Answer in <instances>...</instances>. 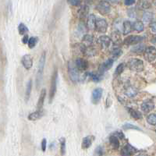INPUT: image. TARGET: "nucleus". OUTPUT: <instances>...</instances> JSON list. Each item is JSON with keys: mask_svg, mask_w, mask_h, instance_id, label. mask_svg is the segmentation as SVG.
I'll return each instance as SVG.
<instances>
[{"mask_svg": "<svg viewBox=\"0 0 156 156\" xmlns=\"http://www.w3.org/2000/svg\"><path fill=\"white\" fill-rule=\"evenodd\" d=\"M45 57H46V53H45V52H42V56H41L40 60H39L38 70V73H37V77H36L37 88H39L40 86H41V84H42L43 72H44V68H45Z\"/></svg>", "mask_w": 156, "mask_h": 156, "instance_id": "obj_1", "label": "nucleus"}, {"mask_svg": "<svg viewBox=\"0 0 156 156\" xmlns=\"http://www.w3.org/2000/svg\"><path fill=\"white\" fill-rule=\"evenodd\" d=\"M127 67L130 70L138 73L143 71L145 68L144 62L140 58H130L127 62Z\"/></svg>", "mask_w": 156, "mask_h": 156, "instance_id": "obj_2", "label": "nucleus"}, {"mask_svg": "<svg viewBox=\"0 0 156 156\" xmlns=\"http://www.w3.org/2000/svg\"><path fill=\"white\" fill-rule=\"evenodd\" d=\"M57 77H58V71L57 69H55L53 72L52 77L51 79V86L49 91V103L52 102L56 93V86H57Z\"/></svg>", "mask_w": 156, "mask_h": 156, "instance_id": "obj_3", "label": "nucleus"}, {"mask_svg": "<svg viewBox=\"0 0 156 156\" xmlns=\"http://www.w3.org/2000/svg\"><path fill=\"white\" fill-rule=\"evenodd\" d=\"M75 65L73 64L72 63H70L68 65V72H69L70 78L73 83H77L80 80L79 70H78L77 66L75 67Z\"/></svg>", "mask_w": 156, "mask_h": 156, "instance_id": "obj_4", "label": "nucleus"}, {"mask_svg": "<svg viewBox=\"0 0 156 156\" xmlns=\"http://www.w3.org/2000/svg\"><path fill=\"white\" fill-rule=\"evenodd\" d=\"M96 9L102 15H106L111 11V6L109 2L107 1H101L96 6Z\"/></svg>", "mask_w": 156, "mask_h": 156, "instance_id": "obj_5", "label": "nucleus"}, {"mask_svg": "<svg viewBox=\"0 0 156 156\" xmlns=\"http://www.w3.org/2000/svg\"><path fill=\"white\" fill-rule=\"evenodd\" d=\"M145 58L148 62H153L156 58V48L153 46H149L145 48Z\"/></svg>", "mask_w": 156, "mask_h": 156, "instance_id": "obj_6", "label": "nucleus"}, {"mask_svg": "<svg viewBox=\"0 0 156 156\" xmlns=\"http://www.w3.org/2000/svg\"><path fill=\"white\" fill-rule=\"evenodd\" d=\"M144 37L137 36V35H130L124 39V45H136L144 41Z\"/></svg>", "mask_w": 156, "mask_h": 156, "instance_id": "obj_7", "label": "nucleus"}, {"mask_svg": "<svg viewBox=\"0 0 156 156\" xmlns=\"http://www.w3.org/2000/svg\"><path fill=\"white\" fill-rule=\"evenodd\" d=\"M108 29V23L105 19H98L95 30L99 33H106Z\"/></svg>", "mask_w": 156, "mask_h": 156, "instance_id": "obj_8", "label": "nucleus"}, {"mask_svg": "<svg viewBox=\"0 0 156 156\" xmlns=\"http://www.w3.org/2000/svg\"><path fill=\"white\" fill-rule=\"evenodd\" d=\"M102 93H103V90L100 88V87H98L95 88L93 92H92V96H91V101L92 103L97 105L100 102L101 98L102 96Z\"/></svg>", "mask_w": 156, "mask_h": 156, "instance_id": "obj_9", "label": "nucleus"}, {"mask_svg": "<svg viewBox=\"0 0 156 156\" xmlns=\"http://www.w3.org/2000/svg\"><path fill=\"white\" fill-rule=\"evenodd\" d=\"M112 39L108 36H106V35H102V36H100L98 38V45H100L102 48L103 49H106L110 46V44H111Z\"/></svg>", "mask_w": 156, "mask_h": 156, "instance_id": "obj_10", "label": "nucleus"}, {"mask_svg": "<svg viewBox=\"0 0 156 156\" xmlns=\"http://www.w3.org/2000/svg\"><path fill=\"white\" fill-rule=\"evenodd\" d=\"M21 63L26 70H30L33 66V58L30 54H27L21 58Z\"/></svg>", "mask_w": 156, "mask_h": 156, "instance_id": "obj_11", "label": "nucleus"}, {"mask_svg": "<svg viewBox=\"0 0 156 156\" xmlns=\"http://www.w3.org/2000/svg\"><path fill=\"white\" fill-rule=\"evenodd\" d=\"M136 152H137V150H136V148H134V147H133L132 145L127 144V145H126V146H124V147L122 148L121 155L126 156L133 155H134V154L136 153Z\"/></svg>", "mask_w": 156, "mask_h": 156, "instance_id": "obj_12", "label": "nucleus"}, {"mask_svg": "<svg viewBox=\"0 0 156 156\" xmlns=\"http://www.w3.org/2000/svg\"><path fill=\"white\" fill-rule=\"evenodd\" d=\"M115 59L113 58H108L106 62H104L102 65L101 66V67L99 68V70H100L101 73H102L105 71H107L111 69L112 66H113V63H114Z\"/></svg>", "mask_w": 156, "mask_h": 156, "instance_id": "obj_13", "label": "nucleus"}, {"mask_svg": "<svg viewBox=\"0 0 156 156\" xmlns=\"http://www.w3.org/2000/svg\"><path fill=\"white\" fill-rule=\"evenodd\" d=\"M43 115H44V112L42 111V109H38L37 111L28 115V119L30 121H36L38 120H40L43 116Z\"/></svg>", "mask_w": 156, "mask_h": 156, "instance_id": "obj_14", "label": "nucleus"}, {"mask_svg": "<svg viewBox=\"0 0 156 156\" xmlns=\"http://www.w3.org/2000/svg\"><path fill=\"white\" fill-rule=\"evenodd\" d=\"M155 108V104L152 101L148 100L147 102H145L144 103L141 105V110L145 113L150 112L151 111H152Z\"/></svg>", "mask_w": 156, "mask_h": 156, "instance_id": "obj_15", "label": "nucleus"}, {"mask_svg": "<svg viewBox=\"0 0 156 156\" xmlns=\"http://www.w3.org/2000/svg\"><path fill=\"white\" fill-rule=\"evenodd\" d=\"M96 17L94 14H91L89 15V17L87 18V28H88L89 30H95L96 28Z\"/></svg>", "mask_w": 156, "mask_h": 156, "instance_id": "obj_16", "label": "nucleus"}, {"mask_svg": "<svg viewBox=\"0 0 156 156\" xmlns=\"http://www.w3.org/2000/svg\"><path fill=\"white\" fill-rule=\"evenodd\" d=\"M94 141H95V136H94L90 135V136H85L83 139V142H82V148L84 149V150L89 148L91 146L92 143H93Z\"/></svg>", "mask_w": 156, "mask_h": 156, "instance_id": "obj_17", "label": "nucleus"}, {"mask_svg": "<svg viewBox=\"0 0 156 156\" xmlns=\"http://www.w3.org/2000/svg\"><path fill=\"white\" fill-rule=\"evenodd\" d=\"M75 64L79 70H86L87 69V67H88L87 62L82 58H77Z\"/></svg>", "mask_w": 156, "mask_h": 156, "instance_id": "obj_18", "label": "nucleus"}, {"mask_svg": "<svg viewBox=\"0 0 156 156\" xmlns=\"http://www.w3.org/2000/svg\"><path fill=\"white\" fill-rule=\"evenodd\" d=\"M88 12H89V7H88V6H87V5H83V6H81L80 9L78 10V15H79L80 19L81 20L85 19V18L87 17Z\"/></svg>", "mask_w": 156, "mask_h": 156, "instance_id": "obj_19", "label": "nucleus"}, {"mask_svg": "<svg viewBox=\"0 0 156 156\" xmlns=\"http://www.w3.org/2000/svg\"><path fill=\"white\" fill-rule=\"evenodd\" d=\"M45 96H46V89L43 88L42 91L40 93V96H39V99L38 101V104H37V108L38 109H42L43 106H44V102H45Z\"/></svg>", "mask_w": 156, "mask_h": 156, "instance_id": "obj_20", "label": "nucleus"}, {"mask_svg": "<svg viewBox=\"0 0 156 156\" xmlns=\"http://www.w3.org/2000/svg\"><path fill=\"white\" fill-rule=\"evenodd\" d=\"M109 143H110V145H111V146L114 150H117L118 148H120V141H119V137H117L115 135H112L109 137Z\"/></svg>", "mask_w": 156, "mask_h": 156, "instance_id": "obj_21", "label": "nucleus"}, {"mask_svg": "<svg viewBox=\"0 0 156 156\" xmlns=\"http://www.w3.org/2000/svg\"><path fill=\"white\" fill-rule=\"evenodd\" d=\"M84 55L86 56H88V57H93V56H95L97 55L98 51L97 49H95V48H93L91 45V46H88V47L85 48V49L84 51Z\"/></svg>", "mask_w": 156, "mask_h": 156, "instance_id": "obj_22", "label": "nucleus"}, {"mask_svg": "<svg viewBox=\"0 0 156 156\" xmlns=\"http://www.w3.org/2000/svg\"><path fill=\"white\" fill-rule=\"evenodd\" d=\"M137 92H138V91H137L136 87L130 86L128 87H126V89L125 91V94L129 98H134L137 95Z\"/></svg>", "mask_w": 156, "mask_h": 156, "instance_id": "obj_23", "label": "nucleus"}, {"mask_svg": "<svg viewBox=\"0 0 156 156\" xmlns=\"http://www.w3.org/2000/svg\"><path fill=\"white\" fill-rule=\"evenodd\" d=\"M93 43V37L90 34H85L83 37L82 39V44L85 46V47H88L91 46Z\"/></svg>", "mask_w": 156, "mask_h": 156, "instance_id": "obj_24", "label": "nucleus"}, {"mask_svg": "<svg viewBox=\"0 0 156 156\" xmlns=\"http://www.w3.org/2000/svg\"><path fill=\"white\" fill-rule=\"evenodd\" d=\"M111 39L112 42L116 44V45H119L121 43V35H120V32L118 31H114L112 33Z\"/></svg>", "mask_w": 156, "mask_h": 156, "instance_id": "obj_25", "label": "nucleus"}, {"mask_svg": "<svg viewBox=\"0 0 156 156\" xmlns=\"http://www.w3.org/2000/svg\"><path fill=\"white\" fill-rule=\"evenodd\" d=\"M133 26L131 24V23L129 20H126L123 22V34L127 35L132 31Z\"/></svg>", "mask_w": 156, "mask_h": 156, "instance_id": "obj_26", "label": "nucleus"}, {"mask_svg": "<svg viewBox=\"0 0 156 156\" xmlns=\"http://www.w3.org/2000/svg\"><path fill=\"white\" fill-rule=\"evenodd\" d=\"M127 110H128L130 115L135 120H141V119H142V115H141V113L140 112L136 111V110L134 109H130V108H128Z\"/></svg>", "mask_w": 156, "mask_h": 156, "instance_id": "obj_27", "label": "nucleus"}, {"mask_svg": "<svg viewBox=\"0 0 156 156\" xmlns=\"http://www.w3.org/2000/svg\"><path fill=\"white\" fill-rule=\"evenodd\" d=\"M31 90H32V81L29 80L27 84V88H26L25 91V101L28 102L29 100V98L31 97Z\"/></svg>", "mask_w": 156, "mask_h": 156, "instance_id": "obj_28", "label": "nucleus"}, {"mask_svg": "<svg viewBox=\"0 0 156 156\" xmlns=\"http://www.w3.org/2000/svg\"><path fill=\"white\" fill-rule=\"evenodd\" d=\"M144 24H143L142 21H140V20H136L134 23L133 24V29L134 31H137V32H141V31H144Z\"/></svg>", "mask_w": 156, "mask_h": 156, "instance_id": "obj_29", "label": "nucleus"}, {"mask_svg": "<svg viewBox=\"0 0 156 156\" xmlns=\"http://www.w3.org/2000/svg\"><path fill=\"white\" fill-rule=\"evenodd\" d=\"M145 48H145V45H143V44H140V45H137L136 46L133 48H132V50H131V52L136 53V54H141V53L145 52Z\"/></svg>", "mask_w": 156, "mask_h": 156, "instance_id": "obj_30", "label": "nucleus"}, {"mask_svg": "<svg viewBox=\"0 0 156 156\" xmlns=\"http://www.w3.org/2000/svg\"><path fill=\"white\" fill-rule=\"evenodd\" d=\"M122 54H123V51L121 50L120 48H113L112 51V58H114L115 60L119 58Z\"/></svg>", "mask_w": 156, "mask_h": 156, "instance_id": "obj_31", "label": "nucleus"}, {"mask_svg": "<svg viewBox=\"0 0 156 156\" xmlns=\"http://www.w3.org/2000/svg\"><path fill=\"white\" fill-rule=\"evenodd\" d=\"M38 42V37H31L29 39V42H28V46L30 48H33L36 46L37 43Z\"/></svg>", "mask_w": 156, "mask_h": 156, "instance_id": "obj_32", "label": "nucleus"}, {"mask_svg": "<svg viewBox=\"0 0 156 156\" xmlns=\"http://www.w3.org/2000/svg\"><path fill=\"white\" fill-rule=\"evenodd\" d=\"M18 31H19L20 34L24 35V34H25L26 33H28V28L24 24L21 23V24H20L19 26H18Z\"/></svg>", "mask_w": 156, "mask_h": 156, "instance_id": "obj_33", "label": "nucleus"}, {"mask_svg": "<svg viewBox=\"0 0 156 156\" xmlns=\"http://www.w3.org/2000/svg\"><path fill=\"white\" fill-rule=\"evenodd\" d=\"M125 67L126 66L124 63H120V64L116 67V70H115L114 75L116 76V77H117V76H120V74L124 71V70H125Z\"/></svg>", "mask_w": 156, "mask_h": 156, "instance_id": "obj_34", "label": "nucleus"}, {"mask_svg": "<svg viewBox=\"0 0 156 156\" xmlns=\"http://www.w3.org/2000/svg\"><path fill=\"white\" fill-rule=\"evenodd\" d=\"M154 15L152 13H149V12H145L143 14V20L145 22H150L153 20Z\"/></svg>", "mask_w": 156, "mask_h": 156, "instance_id": "obj_35", "label": "nucleus"}, {"mask_svg": "<svg viewBox=\"0 0 156 156\" xmlns=\"http://www.w3.org/2000/svg\"><path fill=\"white\" fill-rule=\"evenodd\" d=\"M147 122L151 125H156V114H150L148 116Z\"/></svg>", "mask_w": 156, "mask_h": 156, "instance_id": "obj_36", "label": "nucleus"}, {"mask_svg": "<svg viewBox=\"0 0 156 156\" xmlns=\"http://www.w3.org/2000/svg\"><path fill=\"white\" fill-rule=\"evenodd\" d=\"M124 130H141V129L139 128L137 126H135L134 124H130V123H126L123 126Z\"/></svg>", "mask_w": 156, "mask_h": 156, "instance_id": "obj_37", "label": "nucleus"}, {"mask_svg": "<svg viewBox=\"0 0 156 156\" xmlns=\"http://www.w3.org/2000/svg\"><path fill=\"white\" fill-rule=\"evenodd\" d=\"M102 73H90V77L91 78V80L95 83H98L102 80Z\"/></svg>", "mask_w": 156, "mask_h": 156, "instance_id": "obj_38", "label": "nucleus"}, {"mask_svg": "<svg viewBox=\"0 0 156 156\" xmlns=\"http://www.w3.org/2000/svg\"><path fill=\"white\" fill-rule=\"evenodd\" d=\"M59 141H60L61 155H65V153H66V139H65L64 137H62Z\"/></svg>", "mask_w": 156, "mask_h": 156, "instance_id": "obj_39", "label": "nucleus"}, {"mask_svg": "<svg viewBox=\"0 0 156 156\" xmlns=\"http://www.w3.org/2000/svg\"><path fill=\"white\" fill-rule=\"evenodd\" d=\"M67 3L73 6H79L81 5V0H67Z\"/></svg>", "mask_w": 156, "mask_h": 156, "instance_id": "obj_40", "label": "nucleus"}, {"mask_svg": "<svg viewBox=\"0 0 156 156\" xmlns=\"http://www.w3.org/2000/svg\"><path fill=\"white\" fill-rule=\"evenodd\" d=\"M113 135L116 136L117 137H119V138H120V139H124V138H125V135L123 134V133L122 132V131H120V130L116 131Z\"/></svg>", "mask_w": 156, "mask_h": 156, "instance_id": "obj_41", "label": "nucleus"}, {"mask_svg": "<svg viewBox=\"0 0 156 156\" xmlns=\"http://www.w3.org/2000/svg\"><path fill=\"white\" fill-rule=\"evenodd\" d=\"M149 3H147L146 1H141V3H140V7L142 9H147L149 8Z\"/></svg>", "mask_w": 156, "mask_h": 156, "instance_id": "obj_42", "label": "nucleus"}, {"mask_svg": "<svg viewBox=\"0 0 156 156\" xmlns=\"http://www.w3.org/2000/svg\"><path fill=\"white\" fill-rule=\"evenodd\" d=\"M102 148L101 147V146H98L97 147V148L95 149V154L97 155H103V151H102Z\"/></svg>", "mask_w": 156, "mask_h": 156, "instance_id": "obj_43", "label": "nucleus"}, {"mask_svg": "<svg viewBox=\"0 0 156 156\" xmlns=\"http://www.w3.org/2000/svg\"><path fill=\"white\" fill-rule=\"evenodd\" d=\"M46 145H47V140L44 138L42 141V151H46Z\"/></svg>", "mask_w": 156, "mask_h": 156, "instance_id": "obj_44", "label": "nucleus"}, {"mask_svg": "<svg viewBox=\"0 0 156 156\" xmlns=\"http://www.w3.org/2000/svg\"><path fill=\"white\" fill-rule=\"evenodd\" d=\"M124 3H125L126 6H132L135 3V0H125Z\"/></svg>", "mask_w": 156, "mask_h": 156, "instance_id": "obj_45", "label": "nucleus"}, {"mask_svg": "<svg viewBox=\"0 0 156 156\" xmlns=\"http://www.w3.org/2000/svg\"><path fill=\"white\" fill-rule=\"evenodd\" d=\"M150 27L151 29V31L156 33V20H155V21H153V22L151 24Z\"/></svg>", "mask_w": 156, "mask_h": 156, "instance_id": "obj_46", "label": "nucleus"}, {"mask_svg": "<svg viewBox=\"0 0 156 156\" xmlns=\"http://www.w3.org/2000/svg\"><path fill=\"white\" fill-rule=\"evenodd\" d=\"M29 37L28 36V35H27V34H24V38H22V42H23V44H24V45H25V44H27V43H28V42H29Z\"/></svg>", "mask_w": 156, "mask_h": 156, "instance_id": "obj_47", "label": "nucleus"}, {"mask_svg": "<svg viewBox=\"0 0 156 156\" xmlns=\"http://www.w3.org/2000/svg\"><path fill=\"white\" fill-rule=\"evenodd\" d=\"M109 3H112V4H116V3H118L120 2V0H107Z\"/></svg>", "mask_w": 156, "mask_h": 156, "instance_id": "obj_48", "label": "nucleus"}, {"mask_svg": "<svg viewBox=\"0 0 156 156\" xmlns=\"http://www.w3.org/2000/svg\"><path fill=\"white\" fill-rule=\"evenodd\" d=\"M87 2V3H91V2H92V0H86Z\"/></svg>", "mask_w": 156, "mask_h": 156, "instance_id": "obj_49", "label": "nucleus"}, {"mask_svg": "<svg viewBox=\"0 0 156 156\" xmlns=\"http://www.w3.org/2000/svg\"><path fill=\"white\" fill-rule=\"evenodd\" d=\"M155 40H156V38H155Z\"/></svg>", "mask_w": 156, "mask_h": 156, "instance_id": "obj_50", "label": "nucleus"}]
</instances>
